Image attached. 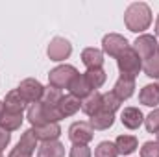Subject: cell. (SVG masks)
Instances as JSON below:
<instances>
[{
    "label": "cell",
    "instance_id": "obj_18",
    "mask_svg": "<svg viewBox=\"0 0 159 157\" xmlns=\"http://www.w3.org/2000/svg\"><path fill=\"white\" fill-rule=\"evenodd\" d=\"M81 111L85 113V115H89V117H93V115H96L98 111H102V94L100 92H91L87 98H83L81 100Z\"/></svg>",
    "mask_w": 159,
    "mask_h": 157
},
{
    "label": "cell",
    "instance_id": "obj_23",
    "mask_svg": "<svg viewBox=\"0 0 159 157\" xmlns=\"http://www.w3.org/2000/svg\"><path fill=\"white\" fill-rule=\"evenodd\" d=\"M120 104H122V100H120L113 91L102 94V111H107V113H113L115 115V111H119Z\"/></svg>",
    "mask_w": 159,
    "mask_h": 157
},
{
    "label": "cell",
    "instance_id": "obj_25",
    "mask_svg": "<svg viewBox=\"0 0 159 157\" xmlns=\"http://www.w3.org/2000/svg\"><path fill=\"white\" fill-rule=\"evenodd\" d=\"M19 146L24 148V150L30 152V154L35 152V148H37V137H35V133H34V128H32V129H26V131L20 135Z\"/></svg>",
    "mask_w": 159,
    "mask_h": 157
},
{
    "label": "cell",
    "instance_id": "obj_14",
    "mask_svg": "<svg viewBox=\"0 0 159 157\" xmlns=\"http://www.w3.org/2000/svg\"><path fill=\"white\" fill-rule=\"evenodd\" d=\"M34 133H35L37 141L50 142V141H57V137L61 135V128H59L57 122H50V124H46V126L34 128Z\"/></svg>",
    "mask_w": 159,
    "mask_h": 157
},
{
    "label": "cell",
    "instance_id": "obj_22",
    "mask_svg": "<svg viewBox=\"0 0 159 157\" xmlns=\"http://www.w3.org/2000/svg\"><path fill=\"white\" fill-rule=\"evenodd\" d=\"M22 124V113H7L4 111L0 117V128L6 131H15Z\"/></svg>",
    "mask_w": 159,
    "mask_h": 157
},
{
    "label": "cell",
    "instance_id": "obj_11",
    "mask_svg": "<svg viewBox=\"0 0 159 157\" xmlns=\"http://www.w3.org/2000/svg\"><path fill=\"white\" fill-rule=\"evenodd\" d=\"M69 91H70V94L76 96L78 100H83V98H87L91 92H94L93 87L89 85L87 78H85V74H76L74 79L70 81V85H69Z\"/></svg>",
    "mask_w": 159,
    "mask_h": 157
},
{
    "label": "cell",
    "instance_id": "obj_5",
    "mask_svg": "<svg viewBox=\"0 0 159 157\" xmlns=\"http://www.w3.org/2000/svg\"><path fill=\"white\" fill-rule=\"evenodd\" d=\"M17 91H19V94L24 98L26 104H35V102H41V100H43L44 87H43V83L37 81V79L26 78V79H22V81L19 83Z\"/></svg>",
    "mask_w": 159,
    "mask_h": 157
},
{
    "label": "cell",
    "instance_id": "obj_37",
    "mask_svg": "<svg viewBox=\"0 0 159 157\" xmlns=\"http://www.w3.org/2000/svg\"><path fill=\"white\" fill-rule=\"evenodd\" d=\"M157 56H159V43H157Z\"/></svg>",
    "mask_w": 159,
    "mask_h": 157
},
{
    "label": "cell",
    "instance_id": "obj_13",
    "mask_svg": "<svg viewBox=\"0 0 159 157\" xmlns=\"http://www.w3.org/2000/svg\"><path fill=\"white\" fill-rule=\"evenodd\" d=\"M81 63L87 67V70L102 69V65H104V52L98 50V48H85L81 52Z\"/></svg>",
    "mask_w": 159,
    "mask_h": 157
},
{
    "label": "cell",
    "instance_id": "obj_6",
    "mask_svg": "<svg viewBox=\"0 0 159 157\" xmlns=\"http://www.w3.org/2000/svg\"><path fill=\"white\" fill-rule=\"evenodd\" d=\"M128 48H129L128 39L122 37V35H119V34H107V35H104V39H102V50H104L107 56H111V57H117V59H119Z\"/></svg>",
    "mask_w": 159,
    "mask_h": 157
},
{
    "label": "cell",
    "instance_id": "obj_34",
    "mask_svg": "<svg viewBox=\"0 0 159 157\" xmlns=\"http://www.w3.org/2000/svg\"><path fill=\"white\" fill-rule=\"evenodd\" d=\"M156 35L159 37V17H157V20H156Z\"/></svg>",
    "mask_w": 159,
    "mask_h": 157
},
{
    "label": "cell",
    "instance_id": "obj_4",
    "mask_svg": "<svg viewBox=\"0 0 159 157\" xmlns=\"http://www.w3.org/2000/svg\"><path fill=\"white\" fill-rule=\"evenodd\" d=\"M76 74H78V70L72 65H59V67H56L48 72V83H50V87H56L59 91L69 89L70 81L74 79Z\"/></svg>",
    "mask_w": 159,
    "mask_h": 157
},
{
    "label": "cell",
    "instance_id": "obj_30",
    "mask_svg": "<svg viewBox=\"0 0 159 157\" xmlns=\"http://www.w3.org/2000/svg\"><path fill=\"white\" fill-rule=\"evenodd\" d=\"M141 157H159V144L154 141H148L141 148Z\"/></svg>",
    "mask_w": 159,
    "mask_h": 157
},
{
    "label": "cell",
    "instance_id": "obj_36",
    "mask_svg": "<svg viewBox=\"0 0 159 157\" xmlns=\"http://www.w3.org/2000/svg\"><path fill=\"white\" fill-rule=\"evenodd\" d=\"M156 85H157V89H159V78H157V83H156Z\"/></svg>",
    "mask_w": 159,
    "mask_h": 157
},
{
    "label": "cell",
    "instance_id": "obj_16",
    "mask_svg": "<svg viewBox=\"0 0 159 157\" xmlns=\"http://www.w3.org/2000/svg\"><path fill=\"white\" fill-rule=\"evenodd\" d=\"M135 91V79L133 78H128V76H120L113 87V92L119 96L120 100H128Z\"/></svg>",
    "mask_w": 159,
    "mask_h": 157
},
{
    "label": "cell",
    "instance_id": "obj_27",
    "mask_svg": "<svg viewBox=\"0 0 159 157\" xmlns=\"http://www.w3.org/2000/svg\"><path fill=\"white\" fill-rule=\"evenodd\" d=\"M117 155H119L117 146H115V142H109V141H102L94 150V157H117Z\"/></svg>",
    "mask_w": 159,
    "mask_h": 157
},
{
    "label": "cell",
    "instance_id": "obj_15",
    "mask_svg": "<svg viewBox=\"0 0 159 157\" xmlns=\"http://www.w3.org/2000/svg\"><path fill=\"white\" fill-rule=\"evenodd\" d=\"M24 107H26V102H24V98L19 94L17 89H15V91H9V92L6 94L4 111H7V113H22Z\"/></svg>",
    "mask_w": 159,
    "mask_h": 157
},
{
    "label": "cell",
    "instance_id": "obj_26",
    "mask_svg": "<svg viewBox=\"0 0 159 157\" xmlns=\"http://www.w3.org/2000/svg\"><path fill=\"white\" fill-rule=\"evenodd\" d=\"M63 98V92L59 91V89H56V87H44V92H43V104H46V105H57L59 104V100Z\"/></svg>",
    "mask_w": 159,
    "mask_h": 157
},
{
    "label": "cell",
    "instance_id": "obj_8",
    "mask_svg": "<svg viewBox=\"0 0 159 157\" xmlns=\"http://www.w3.org/2000/svg\"><path fill=\"white\" fill-rule=\"evenodd\" d=\"M46 54L52 61H65L72 54V44L65 37H54L46 48Z\"/></svg>",
    "mask_w": 159,
    "mask_h": 157
},
{
    "label": "cell",
    "instance_id": "obj_10",
    "mask_svg": "<svg viewBox=\"0 0 159 157\" xmlns=\"http://www.w3.org/2000/svg\"><path fill=\"white\" fill-rule=\"evenodd\" d=\"M56 107H57V113H59L61 118L72 117V115H76L80 111L81 102H80L76 96H72V94H63V98L59 100V104H57Z\"/></svg>",
    "mask_w": 159,
    "mask_h": 157
},
{
    "label": "cell",
    "instance_id": "obj_24",
    "mask_svg": "<svg viewBox=\"0 0 159 157\" xmlns=\"http://www.w3.org/2000/svg\"><path fill=\"white\" fill-rule=\"evenodd\" d=\"M85 78L89 81V85L93 87V91H94V89H98V87H102V85L106 83L107 74H106L104 69H91V70L85 72Z\"/></svg>",
    "mask_w": 159,
    "mask_h": 157
},
{
    "label": "cell",
    "instance_id": "obj_33",
    "mask_svg": "<svg viewBox=\"0 0 159 157\" xmlns=\"http://www.w3.org/2000/svg\"><path fill=\"white\" fill-rule=\"evenodd\" d=\"M32 155H34V154L26 152V150H24V148H20L19 144H17V146L9 152V157H32Z\"/></svg>",
    "mask_w": 159,
    "mask_h": 157
},
{
    "label": "cell",
    "instance_id": "obj_38",
    "mask_svg": "<svg viewBox=\"0 0 159 157\" xmlns=\"http://www.w3.org/2000/svg\"><path fill=\"white\" fill-rule=\"evenodd\" d=\"M157 144H159V133H157Z\"/></svg>",
    "mask_w": 159,
    "mask_h": 157
},
{
    "label": "cell",
    "instance_id": "obj_28",
    "mask_svg": "<svg viewBox=\"0 0 159 157\" xmlns=\"http://www.w3.org/2000/svg\"><path fill=\"white\" fill-rule=\"evenodd\" d=\"M143 70H144V74H146L148 78H159V56L157 54L144 61Z\"/></svg>",
    "mask_w": 159,
    "mask_h": 157
},
{
    "label": "cell",
    "instance_id": "obj_19",
    "mask_svg": "<svg viewBox=\"0 0 159 157\" xmlns=\"http://www.w3.org/2000/svg\"><path fill=\"white\" fill-rule=\"evenodd\" d=\"M37 157H65V146L59 141L43 142L37 150Z\"/></svg>",
    "mask_w": 159,
    "mask_h": 157
},
{
    "label": "cell",
    "instance_id": "obj_35",
    "mask_svg": "<svg viewBox=\"0 0 159 157\" xmlns=\"http://www.w3.org/2000/svg\"><path fill=\"white\" fill-rule=\"evenodd\" d=\"M2 113H4V102H0V117H2Z\"/></svg>",
    "mask_w": 159,
    "mask_h": 157
},
{
    "label": "cell",
    "instance_id": "obj_1",
    "mask_svg": "<svg viewBox=\"0 0 159 157\" xmlns=\"http://www.w3.org/2000/svg\"><path fill=\"white\" fill-rule=\"evenodd\" d=\"M124 24L129 32L141 34L152 24V9L144 2H133L124 11Z\"/></svg>",
    "mask_w": 159,
    "mask_h": 157
},
{
    "label": "cell",
    "instance_id": "obj_12",
    "mask_svg": "<svg viewBox=\"0 0 159 157\" xmlns=\"http://www.w3.org/2000/svg\"><path fill=\"white\" fill-rule=\"evenodd\" d=\"M120 122L128 128V129H137L143 122H144V115L139 107H126L120 115Z\"/></svg>",
    "mask_w": 159,
    "mask_h": 157
},
{
    "label": "cell",
    "instance_id": "obj_20",
    "mask_svg": "<svg viewBox=\"0 0 159 157\" xmlns=\"http://www.w3.org/2000/svg\"><path fill=\"white\" fill-rule=\"evenodd\" d=\"M115 146H117V152L119 155H129L137 150V137L133 135H119L117 141H115Z\"/></svg>",
    "mask_w": 159,
    "mask_h": 157
},
{
    "label": "cell",
    "instance_id": "obj_31",
    "mask_svg": "<svg viewBox=\"0 0 159 157\" xmlns=\"http://www.w3.org/2000/svg\"><path fill=\"white\" fill-rule=\"evenodd\" d=\"M70 157H91V148L87 144H74L70 148Z\"/></svg>",
    "mask_w": 159,
    "mask_h": 157
},
{
    "label": "cell",
    "instance_id": "obj_29",
    "mask_svg": "<svg viewBox=\"0 0 159 157\" xmlns=\"http://www.w3.org/2000/svg\"><path fill=\"white\" fill-rule=\"evenodd\" d=\"M144 126H146L148 133H159V109L150 111L144 117Z\"/></svg>",
    "mask_w": 159,
    "mask_h": 157
},
{
    "label": "cell",
    "instance_id": "obj_7",
    "mask_svg": "<svg viewBox=\"0 0 159 157\" xmlns=\"http://www.w3.org/2000/svg\"><path fill=\"white\" fill-rule=\"evenodd\" d=\"M93 137H94V129L91 128L89 122L80 120V122L70 124V128H69V139L74 144H87L93 141Z\"/></svg>",
    "mask_w": 159,
    "mask_h": 157
},
{
    "label": "cell",
    "instance_id": "obj_32",
    "mask_svg": "<svg viewBox=\"0 0 159 157\" xmlns=\"http://www.w3.org/2000/svg\"><path fill=\"white\" fill-rule=\"evenodd\" d=\"M9 141H11V133L0 128V152H2V150L9 144Z\"/></svg>",
    "mask_w": 159,
    "mask_h": 157
},
{
    "label": "cell",
    "instance_id": "obj_3",
    "mask_svg": "<svg viewBox=\"0 0 159 157\" xmlns=\"http://www.w3.org/2000/svg\"><path fill=\"white\" fill-rule=\"evenodd\" d=\"M117 65H119L120 76H128V78H133V79L143 70V59L137 56V52L131 46L117 59Z\"/></svg>",
    "mask_w": 159,
    "mask_h": 157
},
{
    "label": "cell",
    "instance_id": "obj_39",
    "mask_svg": "<svg viewBox=\"0 0 159 157\" xmlns=\"http://www.w3.org/2000/svg\"><path fill=\"white\" fill-rule=\"evenodd\" d=\"M0 157H2V154H0Z\"/></svg>",
    "mask_w": 159,
    "mask_h": 157
},
{
    "label": "cell",
    "instance_id": "obj_2",
    "mask_svg": "<svg viewBox=\"0 0 159 157\" xmlns=\"http://www.w3.org/2000/svg\"><path fill=\"white\" fill-rule=\"evenodd\" d=\"M26 118L34 128H41V126H46L50 122H59L61 120L56 105H46L43 102L32 104L30 109H28V117Z\"/></svg>",
    "mask_w": 159,
    "mask_h": 157
},
{
    "label": "cell",
    "instance_id": "obj_9",
    "mask_svg": "<svg viewBox=\"0 0 159 157\" xmlns=\"http://www.w3.org/2000/svg\"><path fill=\"white\" fill-rule=\"evenodd\" d=\"M131 48L137 52V56H139L141 59H150L152 56L157 54V39H156L154 35H148V34L139 35V37L135 39V43H133Z\"/></svg>",
    "mask_w": 159,
    "mask_h": 157
},
{
    "label": "cell",
    "instance_id": "obj_17",
    "mask_svg": "<svg viewBox=\"0 0 159 157\" xmlns=\"http://www.w3.org/2000/svg\"><path fill=\"white\" fill-rule=\"evenodd\" d=\"M139 102H141L143 105H146V107H156L159 104L157 85H152V83L144 85V87L141 89V92H139Z\"/></svg>",
    "mask_w": 159,
    "mask_h": 157
},
{
    "label": "cell",
    "instance_id": "obj_21",
    "mask_svg": "<svg viewBox=\"0 0 159 157\" xmlns=\"http://www.w3.org/2000/svg\"><path fill=\"white\" fill-rule=\"evenodd\" d=\"M115 122V115L113 113H107V111H98L96 115H93L89 124L93 129H109Z\"/></svg>",
    "mask_w": 159,
    "mask_h": 157
}]
</instances>
